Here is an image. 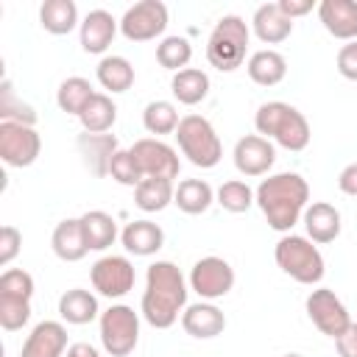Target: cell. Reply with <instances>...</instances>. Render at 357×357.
Listing matches in <instances>:
<instances>
[{"instance_id": "6da1fadb", "label": "cell", "mask_w": 357, "mask_h": 357, "mask_svg": "<svg viewBox=\"0 0 357 357\" xmlns=\"http://www.w3.org/2000/svg\"><path fill=\"white\" fill-rule=\"evenodd\" d=\"M190 282L170 259H156L145 271V290L139 301L142 318L153 329H170L187 310Z\"/></svg>"}, {"instance_id": "7a4b0ae2", "label": "cell", "mask_w": 357, "mask_h": 357, "mask_svg": "<svg viewBox=\"0 0 357 357\" xmlns=\"http://www.w3.org/2000/svg\"><path fill=\"white\" fill-rule=\"evenodd\" d=\"M254 201L273 231L290 234V229L304 218V209L310 206V184L293 170L273 173L259 181Z\"/></svg>"}, {"instance_id": "3957f363", "label": "cell", "mask_w": 357, "mask_h": 357, "mask_svg": "<svg viewBox=\"0 0 357 357\" xmlns=\"http://www.w3.org/2000/svg\"><path fill=\"white\" fill-rule=\"evenodd\" d=\"M254 128L259 137L276 142L279 148L284 151H304L312 139V131H310V123L307 117L284 103V100H268L257 109L254 114Z\"/></svg>"}, {"instance_id": "277c9868", "label": "cell", "mask_w": 357, "mask_h": 357, "mask_svg": "<svg viewBox=\"0 0 357 357\" xmlns=\"http://www.w3.org/2000/svg\"><path fill=\"white\" fill-rule=\"evenodd\" d=\"M273 259L282 268V273H287L293 282L298 284H318L326 273V262L324 254L318 251V245L310 237L301 234H282L276 248H273Z\"/></svg>"}, {"instance_id": "5b68a950", "label": "cell", "mask_w": 357, "mask_h": 357, "mask_svg": "<svg viewBox=\"0 0 357 357\" xmlns=\"http://www.w3.org/2000/svg\"><path fill=\"white\" fill-rule=\"evenodd\" d=\"M248 39H251V28L243 17H237V14L220 17L206 39V61L220 73H231V70L243 67Z\"/></svg>"}, {"instance_id": "8992f818", "label": "cell", "mask_w": 357, "mask_h": 357, "mask_svg": "<svg viewBox=\"0 0 357 357\" xmlns=\"http://www.w3.org/2000/svg\"><path fill=\"white\" fill-rule=\"evenodd\" d=\"M173 137H176L181 156H187V162L201 170H209L223 159L220 137L204 114H184Z\"/></svg>"}, {"instance_id": "52a82bcc", "label": "cell", "mask_w": 357, "mask_h": 357, "mask_svg": "<svg viewBox=\"0 0 357 357\" xmlns=\"http://www.w3.org/2000/svg\"><path fill=\"white\" fill-rule=\"evenodd\" d=\"M100 346L112 357H128L139 343V312L128 304H112L98 318Z\"/></svg>"}, {"instance_id": "ba28073f", "label": "cell", "mask_w": 357, "mask_h": 357, "mask_svg": "<svg viewBox=\"0 0 357 357\" xmlns=\"http://www.w3.org/2000/svg\"><path fill=\"white\" fill-rule=\"evenodd\" d=\"M170 14L162 0H139L120 17V33L128 42H151L167 31Z\"/></svg>"}, {"instance_id": "9c48e42d", "label": "cell", "mask_w": 357, "mask_h": 357, "mask_svg": "<svg viewBox=\"0 0 357 357\" xmlns=\"http://www.w3.org/2000/svg\"><path fill=\"white\" fill-rule=\"evenodd\" d=\"M89 282H92V290L98 296H103V298H123L126 293L134 290L137 273H134V265H131L128 257L106 254V257L92 262Z\"/></svg>"}, {"instance_id": "30bf717a", "label": "cell", "mask_w": 357, "mask_h": 357, "mask_svg": "<svg viewBox=\"0 0 357 357\" xmlns=\"http://www.w3.org/2000/svg\"><path fill=\"white\" fill-rule=\"evenodd\" d=\"M128 151L137 159V165L142 170V178H167V181L178 178V170H181L178 151L173 145H167L165 139L142 137Z\"/></svg>"}, {"instance_id": "8fae6325", "label": "cell", "mask_w": 357, "mask_h": 357, "mask_svg": "<svg viewBox=\"0 0 357 357\" xmlns=\"http://www.w3.org/2000/svg\"><path fill=\"white\" fill-rule=\"evenodd\" d=\"M304 307H307V318L315 324V329L321 332V335H326V337H340L346 329H349V324H351V315H349V310H346V304L335 296V290H329V287H315L310 296H307V301H304Z\"/></svg>"}, {"instance_id": "7c38bea8", "label": "cell", "mask_w": 357, "mask_h": 357, "mask_svg": "<svg viewBox=\"0 0 357 357\" xmlns=\"http://www.w3.org/2000/svg\"><path fill=\"white\" fill-rule=\"evenodd\" d=\"M190 290L201 296V301H218L234 287V268L223 257H201L190 268Z\"/></svg>"}, {"instance_id": "4fadbf2b", "label": "cell", "mask_w": 357, "mask_h": 357, "mask_svg": "<svg viewBox=\"0 0 357 357\" xmlns=\"http://www.w3.org/2000/svg\"><path fill=\"white\" fill-rule=\"evenodd\" d=\"M42 153V137L33 126L0 123V159L8 167H31Z\"/></svg>"}, {"instance_id": "5bb4252c", "label": "cell", "mask_w": 357, "mask_h": 357, "mask_svg": "<svg viewBox=\"0 0 357 357\" xmlns=\"http://www.w3.org/2000/svg\"><path fill=\"white\" fill-rule=\"evenodd\" d=\"M234 167L237 173L248 176V178H257V176H268V170L273 167L276 162V148L271 139L259 137V134H245L234 142Z\"/></svg>"}, {"instance_id": "9a60e30c", "label": "cell", "mask_w": 357, "mask_h": 357, "mask_svg": "<svg viewBox=\"0 0 357 357\" xmlns=\"http://www.w3.org/2000/svg\"><path fill=\"white\" fill-rule=\"evenodd\" d=\"M117 31H120V20H114L106 8H92L81 20V28H78L81 50L92 53V56H103L109 50V45L114 42Z\"/></svg>"}, {"instance_id": "2e32d148", "label": "cell", "mask_w": 357, "mask_h": 357, "mask_svg": "<svg viewBox=\"0 0 357 357\" xmlns=\"http://www.w3.org/2000/svg\"><path fill=\"white\" fill-rule=\"evenodd\" d=\"M75 148H78V156H81L84 167H86L92 176H98V178H106V176H109L112 156L120 151L114 134H86V131L78 134Z\"/></svg>"}, {"instance_id": "e0dca14e", "label": "cell", "mask_w": 357, "mask_h": 357, "mask_svg": "<svg viewBox=\"0 0 357 357\" xmlns=\"http://www.w3.org/2000/svg\"><path fill=\"white\" fill-rule=\"evenodd\" d=\"M315 11L329 36L340 42L357 39V0H321Z\"/></svg>"}, {"instance_id": "ac0fdd59", "label": "cell", "mask_w": 357, "mask_h": 357, "mask_svg": "<svg viewBox=\"0 0 357 357\" xmlns=\"http://www.w3.org/2000/svg\"><path fill=\"white\" fill-rule=\"evenodd\" d=\"M67 329L61 321H39L22 343L20 357H64L67 354Z\"/></svg>"}, {"instance_id": "d6986e66", "label": "cell", "mask_w": 357, "mask_h": 357, "mask_svg": "<svg viewBox=\"0 0 357 357\" xmlns=\"http://www.w3.org/2000/svg\"><path fill=\"white\" fill-rule=\"evenodd\" d=\"M181 329L195 337V340H212L218 335H223L226 329V315L220 307H215L212 301H198V304H187V310L181 312Z\"/></svg>"}, {"instance_id": "ffe728a7", "label": "cell", "mask_w": 357, "mask_h": 357, "mask_svg": "<svg viewBox=\"0 0 357 357\" xmlns=\"http://www.w3.org/2000/svg\"><path fill=\"white\" fill-rule=\"evenodd\" d=\"M301 223H304L307 237H310L315 245L335 243V240L340 237V229H343L337 206H332V204H326V201H312V204L304 209Z\"/></svg>"}, {"instance_id": "44dd1931", "label": "cell", "mask_w": 357, "mask_h": 357, "mask_svg": "<svg viewBox=\"0 0 357 357\" xmlns=\"http://www.w3.org/2000/svg\"><path fill=\"white\" fill-rule=\"evenodd\" d=\"M120 243L134 257H153L165 245V231H162L159 223H153L148 218H139V220H131V223L123 226Z\"/></svg>"}, {"instance_id": "7402d4cb", "label": "cell", "mask_w": 357, "mask_h": 357, "mask_svg": "<svg viewBox=\"0 0 357 357\" xmlns=\"http://www.w3.org/2000/svg\"><path fill=\"white\" fill-rule=\"evenodd\" d=\"M251 31L262 45H279L293 33V20H287L276 3H262L251 17Z\"/></svg>"}, {"instance_id": "603a6c76", "label": "cell", "mask_w": 357, "mask_h": 357, "mask_svg": "<svg viewBox=\"0 0 357 357\" xmlns=\"http://www.w3.org/2000/svg\"><path fill=\"white\" fill-rule=\"evenodd\" d=\"M59 315L64 324H73V326L92 324L95 318H100L98 296L84 287H70L59 296Z\"/></svg>"}, {"instance_id": "cb8c5ba5", "label": "cell", "mask_w": 357, "mask_h": 357, "mask_svg": "<svg viewBox=\"0 0 357 357\" xmlns=\"http://www.w3.org/2000/svg\"><path fill=\"white\" fill-rule=\"evenodd\" d=\"M50 248L61 262H78L89 254L86 240H84V229L78 218H64L61 223H56L53 234H50Z\"/></svg>"}, {"instance_id": "d4e9b609", "label": "cell", "mask_w": 357, "mask_h": 357, "mask_svg": "<svg viewBox=\"0 0 357 357\" xmlns=\"http://www.w3.org/2000/svg\"><path fill=\"white\" fill-rule=\"evenodd\" d=\"M245 73H248V78H251L257 86H276V84H282L284 75H287V59H284L279 50L265 47V50H257V53L248 56Z\"/></svg>"}, {"instance_id": "484cf974", "label": "cell", "mask_w": 357, "mask_h": 357, "mask_svg": "<svg viewBox=\"0 0 357 357\" xmlns=\"http://www.w3.org/2000/svg\"><path fill=\"white\" fill-rule=\"evenodd\" d=\"M78 220H81L84 240H86V248H89V251H106V248L120 237L117 220H114L109 212H103V209H89V212H84Z\"/></svg>"}, {"instance_id": "4316f807", "label": "cell", "mask_w": 357, "mask_h": 357, "mask_svg": "<svg viewBox=\"0 0 357 357\" xmlns=\"http://www.w3.org/2000/svg\"><path fill=\"white\" fill-rule=\"evenodd\" d=\"M39 25L53 36H64V33L81 28L78 6L73 0H45L39 6Z\"/></svg>"}, {"instance_id": "83f0119b", "label": "cell", "mask_w": 357, "mask_h": 357, "mask_svg": "<svg viewBox=\"0 0 357 357\" xmlns=\"http://www.w3.org/2000/svg\"><path fill=\"white\" fill-rule=\"evenodd\" d=\"M95 78L106 92L120 95L134 86V67L126 56H103L95 67Z\"/></svg>"}, {"instance_id": "f1b7e54d", "label": "cell", "mask_w": 357, "mask_h": 357, "mask_svg": "<svg viewBox=\"0 0 357 357\" xmlns=\"http://www.w3.org/2000/svg\"><path fill=\"white\" fill-rule=\"evenodd\" d=\"M209 86H212L209 84V75L204 70H198V67H187L181 73H173V78H170V92L184 106L201 103L209 95Z\"/></svg>"}, {"instance_id": "f546056e", "label": "cell", "mask_w": 357, "mask_h": 357, "mask_svg": "<svg viewBox=\"0 0 357 357\" xmlns=\"http://www.w3.org/2000/svg\"><path fill=\"white\" fill-rule=\"evenodd\" d=\"M78 120L86 134H109L112 126L117 123V106H114L112 95L95 92L92 100L86 103V109L78 114Z\"/></svg>"}, {"instance_id": "4dcf8cb0", "label": "cell", "mask_w": 357, "mask_h": 357, "mask_svg": "<svg viewBox=\"0 0 357 357\" xmlns=\"http://www.w3.org/2000/svg\"><path fill=\"white\" fill-rule=\"evenodd\" d=\"M173 204L184 212V215H201L215 204V190L209 181L204 178H184L176 187Z\"/></svg>"}, {"instance_id": "1f68e13d", "label": "cell", "mask_w": 357, "mask_h": 357, "mask_svg": "<svg viewBox=\"0 0 357 357\" xmlns=\"http://www.w3.org/2000/svg\"><path fill=\"white\" fill-rule=\"evenodd\" d=\"M173 195H176V187L167 178H142L134 187V204L142 212H162V209H167L173 204Z\"/></svg>"}, {"instance_id": "d6a6232c", "label": "cell", "mask_w": 357, "mask_h": 357, "mask_svg": "<svg viewBox=\"0 0 357 357\" xmlns=\"http://www.w3.org/2000/svg\"><path fill=\"white\" fill-rule=\"evenodd\" d=\"M92 95H95V89H92V84H89L86 78L70 75V78H64V81L59 84V89H56V103H59V109H61L64 114L78 117V114L86 109V103L92 100Z\"/></svg>"}, {"instance_id": "836d02e7", "label": "cell", "mask_w": 357, "mask_h": 357, "mask_svg": "<svg viewBox=\"0 0 357 357\" xmlns=\"http://www.w3.org/2000/svg\"><path fill=\"white\" fill-rule=\"evenodd\" d=\"M178 123H181V117L176 112V103H170V100H151L142 109V126L156 139H162L165 134H176Z\"/></svg>"}, {"instance_id": "e575fe53", "label": "cell", "mask_w": 357, "mask_h": 357, "mask_svg": "<svg viewBox=\"0 0 357 357\" xmlns=\"http://www.w3.org/2000/svg\"><path fill=\"white\" fill-rule=\"evenodd\" d=\"M192 59V45L187 36H165L159 45H156V61L170 70V73H181L187 70Z\"/></svg>"}, {"instance_id": "d590c367", "label": "cell", "mask_w": 357, "mask_h": 357, "mask_svg": "<svg viewBox=\"0 0 357 357\" xmlns=\"http://www.w3.org/2000/svg\"><path fill=\"white\" fill-rule=\"evenodd\" d=\"M0 123H22V126H36V112L31 103L20 100L11 81L6 78L0 84Z\"/></svg>"}, {"instance_id": "8d00e7d4", "label": "cell", "mask_w": 357, "mask_h": 357, "mask_svg": "<svg viewBox=\"0 0 357 357\" xmlns=\"http://www.w3.org/2000/svg\"><path fill=\"white\" fill-rule=\"evenodd\" d=\"M215 201H218L226 212H234V215L248 212V209L257 204V201H254V190H251L245 181H240V178L223 181V184L215 190Z\"/></svg>"}, {"instance_id": "74e56055", "label": "cell", "mask_w": 357, "mask_h": 357, "mask_svg": "<svg viewBox=\"0 0 357 357\" xmlns=\"http://www.w3.org/2000/svg\"><path fill=\"white\" fill-rule=\"evenodd\" d=\"M31 321V301L28 298H14V296H0V326L6 332H17Z\"/></svg>"}, {"instance_id": "f35d334b", "label": "cell", "mask_w": 357, "mask_h": 357, "mask_svg": "<svg viewBox=\"0 0 357 357\" xmlns=\"http://www.w3.org/2000/svg\"><path fill=\"white\" fill-rule=\"evenodd\" d=\"M109 176H112L117 184H123V187H137V184L142 181V170H139L137 159L131 156V151H123V148L112 156Z\"/></svg>"}, {"instance_id": "ab89813d", "label": "cell", "mask_w": 357, "mask_h": 357, "mask_svg": "<svg viewBox=\"0 0 357 357\" xmlns=\"http://www.w3.org/2000/svg\"><path fill=\"white\" fill-rule=\"evenodd\" d=\"M0 296H14V298H33V276L22 268H6L0 273Z\"/></svg>"}, {"instance_id": "60d3db41", "label": "cell", "mask_w": 357, "mask_h": 357, "mask_svg": "<svg viewBox=\"0 0 357 357\" xmlns=\"http://www.w3.org/2000/svg\"><path fill=\"white\" fill-rule=\"evenodd\" d=\"M20 248H22V231H20L17 226H8V223H6V226L0 229V265L8 268V265L17 259Z\"/></svg>"}, {"instance_id": "b9f144b4", "label": "cell", "mask_w": 357, "mask_h": 357, "mask_svg": "<svg viewBox=\"0 0 357 357\" xmlns=\"http://www.w3.org/2000/svg\"><path fill=\"white\" fill-rule=\"evenodd\" d=\"M337 73L346 78V81H357V39L354 42H346L340 50H337Z\"/></svg>"}, {"instance_id": "7bdbcfd3", "label": "cell", "mask_w": 357, "mask_h": 357, "mask_svg": "<svg viewBox=\"0 0 357 357\" xmlns=\"http://www.w3.org/2000/svg\"><path fill=\"white\" fill-rule=\"evenodd\" d=\"M335 349L340 357H357V321H351L349 329L340 337H335Z\"/></svg>"}, {"instance_id": "ee69618b", "label": "cell", "mask_w": 357, "mask_h": 357, "mask_svg": "<svg viewBox=\"0 0 357 357\" xmlns=\"http://www.w3.org/2000/svg\"><path fill=\"white\" fill-rule=\"evenodd\" d=\"M276 6L282 8V14H284L287 20H298V17L310 14L312 8H318V6L312 3V0H279Z\"/></svg>"}, {"instance_id": "f6af8a7d", "label": "cell", "mask_w": 357, "mask_h": 357, "mask_svg": "<svg viewBox=\"0 0 357 357\" xmlns=\"http://www.w3.org/2000/svg\"><path fill=\"white\" fill-rule=\"evenodd\" d=\"M337 187H340V192L357 198V162H351V165H346V167L340 170V176H337Z\"/></svg>"}, {"instance_id": "bcb514c9", "label": "cell", "mask_w": 357, "mask_h": 357, "mask_svg": "<svg viewBox=\"0 0 357 357\" xmlns=\"http://www.w3.org/2000/svg\"><path fill=\"white\" fill-rule=\"evenodd\" d=\"M64 357H100V351L92 343H73Z\"/></svg>"}, {"instance_id": "7dc6e473", "label": "cell", "mask_w": 357, "mask_h": 357, "mask_svg": "<svg viewBox=\"0 0 357 357\" xmlns=\"http://www.w3.org/2000/svg\"><path fill=\"white\" fill-rule=\"evenodd\" d=\"M282 357H304V354H296V351H290V354H282Z\"/></svg>"}]
</instances>
